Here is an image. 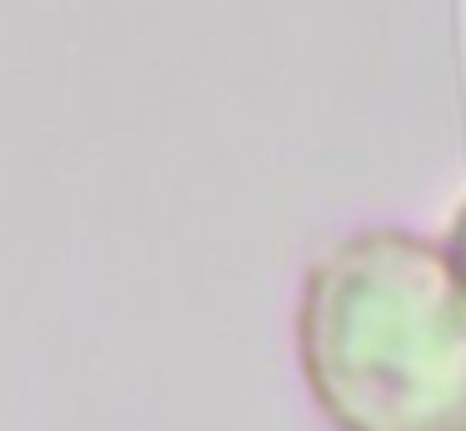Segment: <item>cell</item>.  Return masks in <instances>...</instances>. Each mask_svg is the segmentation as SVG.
<instances>
[{"label":"cell","mask_w":466,"mask_h":431,"mask_svg":"<svg viewBox=\"0 0 466 431\" xmlns=\"http://www.w3.org/2000/svg\"><path fill=\"white\" fill-rule=\"evenodd\" d=\"M296 351L336 431H466V286L411 231H356L306 271Z\"/></svg>","instance_id":"cell-1"},{"label":"cell","mask_w":466,"mask_h":431,"mask_svg":"<svg viewBox=\"0 0 466 431\" xmlns=\"http://www.w3.org/2000/svg\"><path fill=\"white\" fill-rule=\"evenodd\" d=\"M446 261H451V271L461 276V286H466V206H461V216H456L451 236H446Z\"/></svg>","instance_id":"cell-2"}]
</instances>
